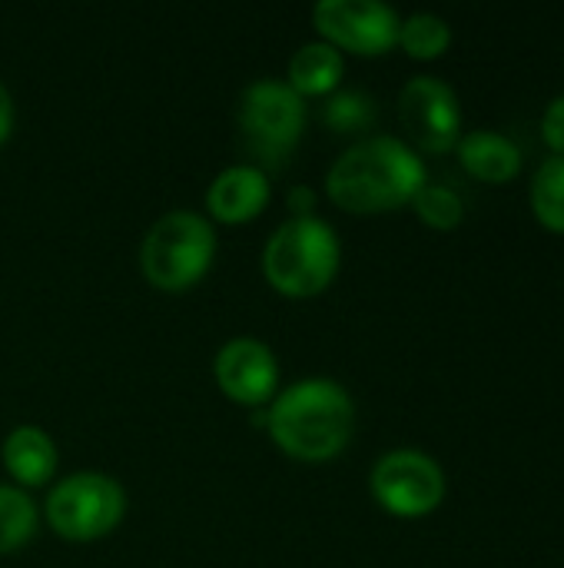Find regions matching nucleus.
<instances>
[{
  "label": "nucleus",
  "instance_id": "7ed1b4c3",
  "mask_svg": "<svg viewBox=\"0 0 564 568\" xmlns=\"http://www.w3.org/2000/svg\"><path fill=\"white\" fill-rule=\"evenodd\" d=\"M339 236L316 216L286 220L263 250V273L269 286L289 300L319 296L339 273Z\"/></svg>",
  "mask_w": 564,
  "mask_h": 568
},
{
  "label": "nucleus",
  "instance_id": "f03ea898",
  "mask_svg": "<svg viewBox=\"0 0 564 568\" xmlns=\"http://www.w3.org/2000/svg\"><path fill=\"white\" fill-rule=\"evenodd\" d=\"M352 399L332 379H306L286 389L266 409V426L276 446L299 463L336 459L352 436Z\"/></svg>",
  "mask_w": 564,
  "mask_h": 568
},
{
  "label": "nucleus",
  "instance_id": "6e6552de",
  "mask_svg": "<svg viewBox=\"0 0 564 568\" xmlns=\"http://www.w3.org/2000/svg\"><path fill=\"white\" fill-rule=\"evenodd\" d=\"M312 23L329 47L339 53L376 57L399 43V17L379 0H319L312 7Z\"/></svg>",
  "mask_w": 564,
  "mask_h": 568
},
{
  "label": "nucleus",
  "instance_id": "0eeeda50",
  "mask_svg": "<svg viewBox=\"0 0 564 568\" xmlns=\"http://www.w3.org/2000/svg\"><path fill=\"white\" fill-rule=\"evenodd\" d=\"M372 496L399 519H422L442 506L445 473L419 449H392L372 466Z\"/></svg>",
  "mask_w": 564,
  "mask_h": 568
},
{
  "label": "nucleus",
  "instance_id": "39448f33",
  "mask_svg": "<svg viewBox=\"0 0 564 568\" xmlns=\"http://www.w3.org/2000/svg\"><path fill=\"white\" fill-rule=\"evenodd\" d=\"M126 509L116 479L103 473H76L47 496V523L70 542H93L110 536Z\"/></svg>",
  "mask_w": 564,
  "mask_h": 568
},
{
  "label": "nucleus",
  "instance_id": "1a4fd4ad",
  "mask_svg": "<svg viewBox=\"0 0 564 568\" xmlns=\"http://www.w3.org/2000/svg\"><path fill=\"white\" fill-rule=\"evenodd\" d=\"M406 133L429 153H445L462 140V110L455 90L439 77H412L399 93Z\"/></svg>",
  "mask_w": 564,
  "mask_h": 568
},
{
  "label": "nucleus",
  "instance_id": "9b49d317",
  "mask_svg": "<svg viewBox=\"0 0 564 568\" xmlns=\"http://www.w3.org/2000/svg\"><path fill=\"white\" fill-rule=\"evenodd\" d=\"M269 203V176L259 166H229L206 190V210L216 223H249Z\"/></svg>",
  "mask_w": 564,
  "mask_h": 568
},
{
  "label": "nucleus",
  "instance_id": "a211bd4d",
  "mask_svg": "<svg viewBox=\"0 0 564 568\" xmlns=\"http://www.w3.org/2000/svg\"><path fill=\"white\" fill-rule=\"evenodd\" d=\"M412 206L419 213L422 223L435 226V230H455L465 216V203L455 190L449 186H439V183H425L416 196H412Z\"/></svg>",
  "mask_w": 564,
  "mask_h": 568
},
{
  "label": "nucleus",
  "instance_id": "412c9836",
  "mask_svg": "<svg viewBox=\"0 0 564 568\" xmlns=\"http://www.w3.org/2000/svg\"><path fill=\"white\" fill-rule=\"evenodd\" d=\"M10 126H13V100H10V90L0 80V143L10 136Z\"/></svg>",
  "mask_w": 564,
  "mask_h": 568
},
{
  "label": "nucleus",
  "instance_id": "dca6fc26",
  "mask_svg": "<svg viewBox=\"0 0 564 568\" xmlns=\"http://www.w3.org/2000/svg\"><path fill=\"white\" fill-rule=\"evenodd\" d=\"M37 532V506L23 489L0 486V556L17 552Z\"/></svg>",
  "mask_w": 564,
  "mask_h": 568
},
{
  "label": "nucleus",
  "instance_id": "423d86ee",
  "mask_svg": "<svg viewBox=\"0 0 564 568\" xmlns=\"http://www.w3.org/2000/svg\"><path fill=\"white\" fill-rule=\"evenodd\" d=\"M239 126L259 160L283 163L302 136L306 103L286 80H256L239 100Z\"/></svg>",
  "mask_w": 564,
  "mask_h": 568
},
{
  "label": "nucleus",
  "instance_id": "4468645a",
  "mask_svg": "<svg viewBox=\"0 0 564 568\" xmlns=\"http://www.w3.org/2000/svg\"><path fill=\"white\" fill-rule=\"evenodd\" d=\"M342 70H346L342 53L336 47H329L326 40H316V43H306L293 53L286 83L299 97H322V93H332L339 87Z\"/></svg>",
  "mask_w": 564,
  "mask_h": 568
},
{
  "label": "nucleus",
  "instance_id": "f3484780",
  "mask_svg": "<svg viewBox=\"0 0 564 568\" xmlns=\"http://www.w3.org/2000/svg\"><path fill=\"white\" fill-rule=\"evenodd\" d=\"M399 43L416 60H435L452 43V27L435 13H412L399 23Z\"/></svg>",
  "mask_w": 564,
  "mask_h": 568
},
{
  "label": "nucleus",
  "instance_id": "f8f14e48",
  "mask_svg": "<svg viewBox=\"0 0 564 568\" xmlns=\"http://www.w3.org/2000/svg\"><path fill=\"white\" fill-rule=\"evenodd\" d=\"M455 150H459V163L475 180H485V183H509L522 170V150L495 130L462 133Z\"/></svg>",
  "mask_w": 564,
  "mask_h": 568
},
{
  "label": "nucleus",
  "instance_id": "f257e3e1",
  "mask_svg": "<svg viewBox=\"0 0 564 568\" xmlns=\"http://www.w3.org/2000/svg\"><path fill=\"white\" fill-rule=\"evenodd\" d=\"M425 186V166L416 150L396 136L352 143L326 173V193L336 206L369 216L412 203Z\"/></svg>",
  "mask_w": 564,
  "mask_h": 568
},
{
  "label": "nucleus",
  "instance_id": "4be33fe9",
  "mask_svg": "<svg viewBox=\"0 0 564 568\" xmlns=\"http://www.w3.org/2000/svg\"><path fill=\"white\" fill-rule=\"evenodd\" d=\"M312 190H306V186H299V190H293L289 193V203H293V210H296V216H312Z\"/></svg>",
  "mask_w": 564,
  "mask_h": 568
},
{
  "label": "nucleus",
  "instance_id": "9d476101",
  "mask_svg": "<svg viewBox=\"0 0 564 568\" xmlns=\"http://www.w3.org/2000/svg\"><path fill=\"white\" fill-rule=\"evenodd\" d=\"M216 383L226 393V399L239 406H266L279 383V366L273 349L263 339L236 336L229 339L216 356Z\"/></svg>",
  "mask_w": 564,
  "mask_h": 568
},
{
  "label": "nucleus",
  "instance_id": "aec40b11",
  "mask_svg": "<svg viewBox=\"0 0 564 568\" xmlns=\"http://www.w3.org/2000/svg\"><path fill=\"white\" fill-rule=\"evenodd\" d=\"M542 136H545V143L555 150V156H564V97L552 100V106L545 110Z\"/></svg>",
  "mask_w": 564,
  "mask_h": 568
},
{
  "label": "nucleus",
  "instance_id": "2eb2a0df",
  "mask_svg": "<svg viewBox=\"0 0 564 568\" xmlns=\"http://www.w3.org/2000/svg\"><path fill=\"white\" fill-rule=\"evenodd\" d=\"M532 210L552 233H564V156H548L532 180Z\"/></svg>",
  "mask_w": 564,
  "mask_h": 568
},
{
  "label": "nucleus",
  "instance_id": "ddd939ff",
  "mask_svg": "<svg viewBox=\"0 0 564 568\" xmlns=\"http://www.w3.org/2000/svg\"><path fill=\"white\" fill-rule=\"evenodd\" d=\"M3 466L20 486H43L57 473V446L37 426H17L3 439Z\"/></svg>",
  "mask_w": 564,
  "mask_h": 568
},
{
  "label": "nucleus",
  "instance_id": "6ab92c4d",
  "mask_svg": "<svg viewBox=\"0 0 564 568\" xmlns=\"http://www.w3.org/2000/svg\"><path fill=\"white\" fill-rule=\"evenodd\" d=\"M376 120V103L359 93V90H346V93H336L329 103H326V123L339 133H359V130H369Z\"/></svg>",
  "mask_w": 564,
  "mask_h": 568
},
{
  "label": "nucleus",
  "instance_id": "20e7f679",
  "mask_svg": "<svg viewBox=\"0 0 564 568\" xmlns=\"http://www.w3.org/2000/svg\"><path fill=\"white\" fill-rule=\"evenodd\" d=\"M213 253H216L213 223L193 210H173L160 216L143 236L140 266L156 290L180 293L206 276Z\"/></svg>",
  "mask_w": 564,
  "mask_h": 568
}]
</instances>
